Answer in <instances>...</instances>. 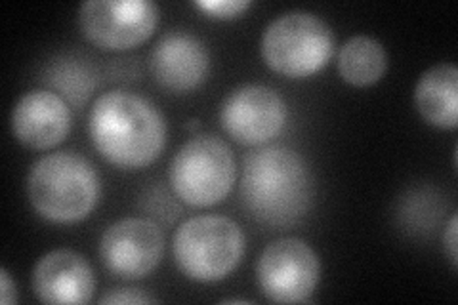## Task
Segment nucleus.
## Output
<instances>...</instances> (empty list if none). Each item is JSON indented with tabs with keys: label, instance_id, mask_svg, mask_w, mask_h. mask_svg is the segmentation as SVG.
Here are the masks:
<instances>
[{
	"label": "nucleus",
	"instance_id": "obj_22",
	"mask_svg": "<svg viewBox=\"0 0 458 305\" xmlns=\"http://www.w3.org/2000/svg\"><path fill=\"white\" fill-rule=\"evenodd\" d=\"M199 126H200V123L197 119H190L188 124H185V128H188V130H197Z\"/></svg>",
	"mask_w": 458,
	"mask_h": 305
},
{
	"label": "nucleus",
	"instance_id": "obj_15",
	"mask_svg": "<svg viewBox=\"0 0 458 305\" xmlns=\"http://www.w3.org/2000/svg\"><path fill=\"white\" fill-rule=\"evenodd\" d=\"M336 65L344 82L355 89H367L377 84L388 71V52L380 40L355 35L340 47Z\"/></svg>",
	"mask_w": 458,
	"mask_h": 305
},
{
	"label": "nucleus",
	"instance_id": "obj_13",
	"mask_svg": "<svg viewBox=\"0 0 458 305\" xmlns=\"http://www.w3.org/2000/svg\"><path fill=\"white\" fill-rule=\"evenodd\" d=\"M10 123L13 138L27 149L47 151L69 136L71 109L60 94L31 90L13 106Z\"/></svg>",
	"mask_w": 458,
	"mask_h": 305
},
{
	"label": "nucleus",
	"instance_id": "obj_9",
	"mask_svg": "<svg viewBox=\"0 0 458 305\" xmlns=\"http://www.w3.org/2000/svg\"><path fill=\"white\" fill-rule=\"evenodd\" d=\"M289 117L279 92L264 84H242L229 92L220 109L224 132L241 145H264L281 134Z\"/></svg>",
	"mask_w": 458,
	"mask_h": 305
},
{
	"label": "nucleus",
	"instance_id": "obj_11",
	"mask_svg": "<svg viewBox=\"0 0 458 305\" xmlns=\"http://www.w3.org/2000/svg\"><path fill=\"white\" fill-rule=\"evenodd\" d=\"M157 84L172 94H188L208 77L210 54L203 40L188 31L166 33L149 54Z\"/></svg>",
	"mask_w": 458,
	"mask_h": 305
},
{
	"label": "nucleus",
	"instance_id": "obj_6",
	"mask_svg": "<svg viewBox=\"0 0 458 305\" xmlns=\"http://www.w3.org/2000/svg\"><path fill=\"white\" fill-rule=\"evenodd\" d=\"M237 178L233 151L212 134L185 141L172 158L168 180L180 200L195 208L222 202L232 193Z\"/></svg>",
	"mask_w": 458,
	"mask_h": 305
},
{
	"label": "nucleus",
	"instance_id": "obj_16",
	"mask_svg": "<svg viewBox=\"0 0 458 305\" xmlns=\"http://www.w3.org/2000/svg\"><path fill=\"white\" fill-rule=\"evenodd\" d=\"M50 80L54 89L60 90L71 104L82 106L86 97L90 96L94 89V80L90 72L79 64H57L50 71Z\"/></svg>",
	"mask_w": 458,
	"mask_h": 305
},
{
	"label": "nucleus",
	"instance_id": "obj_10",
	"mask_svg": "<svg viewBox=\"0 0 458 305\" xmlns=\"http://www.w3.org/2000/svg\"><path fill=\"white\" fill-rule=\"evenodd\" d=\"M165 237L161 227L146 217H124L113 224L99 241V256L114 277L138 281L161 264Z\"/></svg>",
	"mask_w": 458,
	"mask_h": 305
},
{
	"label": "nucleus",
	"instance_id": "obj_21",
	"mask_svg": "<svg viewBox=\"0 0 458 305\" xmlns=\"http://www.w3.org/2000/svg\"><path fill=\"white\" fill-rule=\"evenodd\" d=\"M222 303H252V300H242V298H227V300H222Z\"/></svg>",
	"mask_w": 458,
	"mask_h": 305
},
{
	"label": "nucleus",
	"instance_id": "obj_4",
	"mask_svg": "<svg viewBox=\"0 0 458 305\" xmlns=\"http://www.w3.org/2000/svg\"><path fill=\"white\" fill-rule=\"evenodd\" d=\"M260 52L266 65L281 77L306 79L319 72L335 54V33L311 12L281 13L262 33Z\"/></svg>",
	"mask_w": 458,
	"mask_h": 305
},
{
	"label": "nucleus",
	"instance_id": "obj_5",
	"mask_svg": "<svg viewBox=\"0 0 458 305\" xmlns=\"http://www.w3.org/2000/svg\"><path fill=\"white\" fill-rule=\"evenodd\" d=\"M178 269L197 283H218L232 275L245 254V235L225 216H195L174 233Z\"/></svg>",
	"mask_w": 458,
	"mask_h": 305
},
{
	"label": "nucleus",
	"instance_id": "obj_1",
	"mask_svg": "<svg viewBox=\"0 0 458 305\" xmlns=\"http://www.w3.org/2000/svg\"><path fill=\"white\" fill-rule=\"evenodd\" d=\"M242 205L258 224L291 227L308 216L315 182L306 158L283 145L247 155L241 178Z\"/></svg>",
	"mask_w": 458,
	"mask_h": 305
},
{
	"label": "nucleus",
	"instance_id": "obj_2",
	"mask_svg": "<svg viewBox=\"0 0 458 305\" xmlns=\"http://www.w3.org/2000/svg\"><path fill=\"white\" fill-rule=\"evenodd\" d=\"M89 134L96 151L109 165L140 170L161 157L166 145V121L148 97L109 90L92 104Z\"/></svg>",
	"mask_w": 458,
	"mask_h": 305
},
{
	"label": "nucleus",
	"instance_id": "obj_7",
	"mask_svg": "<svg viewBox=\"0 0 458 305\" xmlns=\"http://www.w3.org/2000/svg\"><path fill=\"white\" fill-rule=\"evenodd\" d=\"M161 10L149 0H89L79 8L86 40L102 50H131L151 38Z\"/></svg>",
	"mask_w": 458,
	"mask_h": 305
},
{
	"label": "nucleus",
	"instance_id": "obj_18",
	"mask_svg": "<svg viewBox=\"0 0 458 305\" xmlns=\"http://www.w3.org/2000/svg\"><path fill=\"white\" fill-rule=\"evenodd\" d=\"M159 300L136 288H114L111 292L104 294L98 300L99 305H143V303H157Z\"/></svg>",
	"mask_w": 458,
	"mask_h": 305
},
{
	"label": "nucleus",
	"instance_id": "obj_20",
	"mask_svg": "<svg viewBox=\"0 0 458 305\" xmlns=\"http://www.w3.org/2000/svg\"><path fill=\"white\" fill-rule=\"evenodd\" d=\"M18 301V288L13 279L10 277L8 269H0V303L12 305Z\"/></svg>",
	"mask_w": 458,
	"mask_h": 305
},
{
	"label": "nucleus",
	"instance_id": "obj_19",
	"mask_svg": "<svg viewBox=\"0 0 458 305\" xmlns=\"http://www.w3.org/2000/svg\"><path fill=\"white\" fill-rule=\"evenodd\" d=\"M456 225H458V217H456V214H453L449 224H447L445 233H443V249H445V252L449 256L453 269L458 267V239H456L458 229H456Z\"/></svg>",
	"mask_w": 458,
	"mask_h": 305
},
{
	"label": "nucleus",
	"instance_id": "obj_17",
	"mask_svg": "<svg viewBox=\"0 0 458 305\" xmlns=\"http://www.w3.org/2000/svg\"><path fill=\"white\" fill-rule=\"evenodd\" d=\"M193 6L214 20H235L245 13L252 3L250 0H197Z\"/></svg>",
	"mask_w": 458,
	"mask_h": 305
},
{
	"label": "nucleus",
	"instance_id": "obj_14",
	"mask_svg": "<svg viewBox=\"0 0 458 305\" xmlns=\"http://www.w3.org/2000/svg\"><path fill=\"white\" fill-rule=\"evenodd\" d=\"M414 106L420 117L439 130L458 126V69L439 64L424 71L414 86Z\"/></svg>",
	"mask_w": 458,
	"mask_h": 305
},
{
	"label": "nucleus",
	"instance_id": "obj_3",
	"mask_svg": "<svg viewBox=\"0 0 458 305\" xmlns=\"http://www.w3.org/2000/svg\"><path fill=\"white\" fill-rule=\"evenodd\" d=\"M102 195L96 166L75 151L40 157L29 170L27 197L35 212L52 224H77L89 217Z\"/></svg>",
	"mask_w": 458,
	"mask_h": 305
},
{
	"label": "nucleus",
	"instance_id": "obj_8",
	"mask_svg": "<svg viewBox=\"0 0 458 305\" xmlns=\"http://www.w3.org/2000/svg\"><path fill=\"white\" fill-rule=\"evenodd\" d=\"M321 279V261L302 239L267 244L256 264V283L274 303H304Z\"/></svg>",
	"mask_w": 458,
	"mask_h": 305
},
{
	"label": "nucleus",
	"instance_id": "obj_12",
	"mask_svg": "<svg viewBox=\"0 0 458 305\" xmlns=\"http://www.w3.org/2000/svg\"><path fill=\"white\" fill-rule=\"evenodd\" d=\"M33 292L42 303L82 305L96 292V275L82 254L69 249L52 250L37 261Z\"/></svg>",
	"mask_w": 458,
	"mask_h": 305
}]
</instances>
